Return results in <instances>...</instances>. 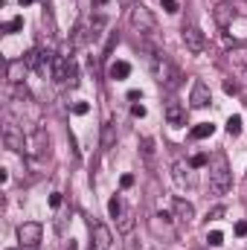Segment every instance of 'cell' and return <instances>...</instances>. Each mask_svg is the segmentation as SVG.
Here are the masks:
<instances>
[{"label": "cell", "instance_id": "6da1fadb", "mask_svg": "<svg viewBox=\"0 0 247 250\" xmlns=\"http://www.w3.org/2000/svg\"><path fill=\"white\" fill-rule=\"evenodd\" d=\"M145 53H148V67H151V76L157 79V84H160L163 90H178L181 82H184L181 70L169 62L163 53H154V50H145Z\"/></svg>", "mask_w": 247, "mask_h": 250}, {"label": "cell", "instance_id": "7a4b0ae2", "mask_svg": "<svg viewBox=\"0 0 247 250\" xmlns=\"http://www.w3.org/2000/svg\"><path fill=\"white\" fill-rule=\"evenodd\" d=\"M230 187H233V178H230L227 160H224V154H218L212 169H209V189H212V195H227Z\"/></svg>", "mask_w": 247, "mask_h": 250}, {"label": "cell", "instance_id": "3957f363", "mask_svg": "<svg viewBox=\"0 0 247 250\" xmlns=\"http://www.w3.org/2000/svg\"><path fill=\"white\" fill-rule=\"evenodd\" d=\"M131 26H134L140 35H154L157 21H154L151 9H145L143 3H137V6H131Z\"/></svg>", "mask_w": 247, "mask_h": 250}, {"label": "cell", "instance_id": "277c9868", "mask_svg": "<svg viewBox=\"0 0 247 250\" xmlns=\"http://www.w3.org/2000/svg\"><path fill=\"white\" fill-rule=\"evenodd\" d=\"M181 35H184V44H186V50H189L192 56L206 53V38H204V32H201L198 26H186V23H184Z\"/></svg>", "mask_w": 247, "mask_h": 250}, {"label": "cell", "instance_id": "5b68a950", "mask_svg": "<svg viewBox=\"0 0 247 250\" xmlns=\"http://www.w3.org/2000/svg\"><path fill=\"white\" fill-rule=\"evenodd\" d=\"M41 224L38 221H23L21 227H18V242H21V248H38V242H41Z\"/></svg>", "mask_w": 247, "mask_h": 250}, {"label": "cell", "instance_id": "8992f818", "mask_svg": "<svg viewBox=\"0 0 247 250\" xmlns=\"http://www.w3.org/2000/svg\"><path fill=\"white\" fill-rule=\"evenodd\" d=\"M26 151H29L32 157H47V154H50V137H47L44 128H35V131H32V137L26 140Z\"/></svg>", "mask_w": 247, "mask_h": 250}, {"label": "cell", "instance_id": "52a82bcc", "mask_svg": "<svg viewBox=\"0 0 247 250\" xmlns=\"http://www.w3.org/2000/svg\"><path fill=\"white\" fill-rule=\"evenodd\" d=\"M3 143H6L9 151H26V140H23L21 128L15 123H6V128H3Z\"/></svg>", "mask_w": 247, "mask_h": 250}, {"label": "cell", "instance_id": "ba28073f", "mask_svg": "<svg viewBox=\"0 0 247 250\" xmlns=\"http://www.w3.org/2000/svg\"><path fill=\"white\" fill-rule=\"evenodd\" d=\"M90 250H111V230H108L105 224H93Z\"/></svg>", "mask_w": 247, "mask_h": 250}, {"label": "cell", "instance_id": "9c48e42d", "mask_svg": "<svg viewBox=\"0 0 247 250\" xmlns=\"http://www.w3.org/2000/svg\"><path fill=\"white\" fill-rule=\"evenodd\" d=\"M189 102H192V108H206V105L212 102L209 87H206L204 82H195V84H192V96H189Z\"/></svg>", "mask_w": 247, "mask_h": 250}, {"label": "cell", "instance_id": "30bf717a", "mask_svg": "<svg viewBox=\"0 0 247 250\" xmlns=\"http://www.w3.org/2000/svg\"><path fill=\"white\" fill-rule=\"evenodd\" d=\"M212 15H215V23H218V26H230V23L236 21V6H233V3H218Z\"/></svg>", "mask_w": 247, "mask_h": 250}, {"label": "cell", "instance_id": "8fae6325", "mask_svg": "<svg viewBox=\"0 0 247 250\" xmlns=\"http://www.w3.org/2000/svg\"><path fill=\"white\" fill-rule=\"evenodd\" d=\"M172 209H175V218H178V221H184V224H189V221L195 218V207H192L189 201H184V198H175Z\"/></svg>", "mask_w": 247, "mask_h": 250}, {"label": "cell", "instance_id": "7c38bea8", "mask_svg": "<svg viewBox=\"0 0 247 250\" xmlns=\"http://www.w3.org/2000/svg\"><path fill=\"white\" fill-rule=\"evenodd\" d=\"M172 178H175V184L178 187H192V175H189V166H186L184 160H178L175 166H172Z\"/></svg>", "mask_w": 247, "mask_h": 250}, {"label": "cell", "instance_id": "4fadbf2b", "mask_svg": "<svg viewBox=\"0 0 247 250\" xmlns=\"http://www.w3.org/2000/svg\"><path fill=\"white\" fill-rule=\"evenodd\" d=\"M29 67L26 62L21 59V62H9V70H6V79L12 82V84H23V73H26Z\"/></svg>", "mask_w": 247, "mask_h": 250}, {"label": "cell", "instance_id": "5bb4252c", "mask_svg": "<svg viewBox=\"0 0 247 250\" xmlns=\"http://www.w3.org/2000/svg\"><path fill=\"white\" fill-rule=\"evenodd\" d=\"M166 120H169L172 125H184L186 123L184 105H181V102H169V105H166Z\"/></svg>", "mask_w": 247, "mask_h": 250}, {"label": "cell", "instance_id": "9a60e30c", "mask_svg": "<svg viewBox=\"0 0 247 250\" xmlns=\"http://www.w3.org/2000/svg\"><path fill=\"white\" fill-rule=\"evenodd\" d=\"M114 143H117V131H114V123L108 120L102 125V148L108 151V148H114Z\"/></svg>", "mask_w": 247, "mask_h": 250}, {"label": "cell", "instance_id": "2e32d148", "mask_svg": "<svg viewBox=\"0 0 247 250\" xmlns=\"http://www.w3.org/2000/svg\"><path fill=\"white\" fill-rule=\"evenodd\" d=\"M128 73H131V64L128 62H114L111 64V79H128Z\"/></svg>", "mask_w": 247, "mask_h": 250}, {"label": "cell", "instance_id": "e0dca14e", "mask_svg": "<svg viewBox=\"0 0 247 250\" xmlns=\"http://www.w3.org/2000/svg\"><path fill=\"white\" fill-rule=\"evenodd\" d=\"M41 59H44V53H41V50H29V53L23 56V62H26L29 70H41Z\"/></svg>", "mask_w": 247, "mask_h": 250}, {"label": "cell", "instance_id": "ac0fdd59", "mask_svg": "<svg viewBox=\"0 0 247 250\" xmlns=\"http://www.w3.org/2000/svg\"><path fill=\"white\" fill-rule=\"evenodd\" d=\"M215 131V125L212 123H201V125H195L192 128V140H204V137H209Z\"/></svg>", "mask_w": 247, "mask_h": 250}, {"label": "cell", "instance_id": "d6986e66", "mask_svg": "<svg viewBox=\"0 0 247 250\" xmlns=\"http://www.w3.org/2000/svg\"><path fill=\"white\" fill-rule=\"evenodd\" d=\"M102 29H105V18L99 15V18L90 23V32H87V38H90V41H99V38H102Z\"/></svg>", "mask_w": 247, "mask_h": 250}, {"label": "cell", "instance_id": "ffe728a7", "mask_svg": "<svg viewBox=\"0 0 247 250\" xmlns=\"http://www.w3.org/2000/svg\"><path fill=\"white\" fill-rule=\"evenodd\" d=\"M120 230H123V233H131V230H134V209H123V215H120Z\"/></svg>", "mask_w": 247, "mask_h": 250}, {"label": "cell", "instance_id": "44dd1931", "mask_svg": "<svg viewBox=\"0 0 247 250\" xmlns=\"http://www.w3.org/2000/svg\"><path fill=\"white\" fill-rule=\"evenodd\" d=\"M123 201H120V195H114V198H111V201H108V212H111V215H114V218H120V215H123Z\"/></svg>", "mask_w": 247, "mask_h": 250}, {"label": "cell", "instance_id": "7402d4cb", "mask_svg": "<svg viewBox=\"0 0 247 250\" xmlns=\"http://www.w3.org/2000/svg\"><path fill=\"white\" fill-rule=\"evenodd\" d=\"M227 134L230 137H239L242 134V117H230L227 120Z\"/></svg>", "mask_w": 247, "mask_h": 250}, {"label": "cell", "instance_id": "603a6c76", "mask_svg": "<svg viewBox=\"0 0 247 250\" xmlns=\"http://www.w3.org/2000/svg\"><path fill=\"white\" fill-rule=\"evenodd\" d=\"M206 242H209L212 248H218V245H224V236H221V233L215 230V233H209V236H206Z\"/></svg>", "mask_w": 247, "mask_h": 250}, {"label": "cell", "instance_id": "cb8c5ba5", "mask_svg": "<svg viewBox=\"0 0 247 250\" xmlns=\"http://www.w3.org/2000/svg\"><path fill=\"white\" fill-rule=\"evenodd\" d=\"M143 154H145V160L151 163V157H154V148H151V140H143Z\"/></svg>", "mask_w": 247, "mask_h": 250}, {"label": "cell", "instance_id": "d4e9b609", "mask_svg": "<svg viewBox=\"0 0 247 250\" xmlns=\"http://www.w3.org/2000/svg\"><path fill=\"white\" fill-rule=\"evenodd\" d=\"M21 26H23V18H15V21L6 23V32H15V29H21Z\"/></svg>", "mask_w": 247, "mask_h": 250}, {"label": "cell", "instance_id": "484cf974", "mask_svg": "<svg viewBox=\"0 0 247 250\" xmlns=\"http://www.w3.org/2000/svg\"><path fill=\"white\" fill-rule=\"evenodd\" d=\"M87 111H90V105H87V102H76V105H73V114H79V117H82V114H87Z\"/></svg>", "mask_w": 247, "mask_h": 250}, {"label": "cell", "instance_id": "4316f807", "mask_svg": "<svg viewBox=\"0 0 247 250\" xmlns=\"http://www.w3.org/2000/svg\"><path fill=\"white\" fill-rule=\"evenodd\" d=\"M131 114H134L137 120H143V117H145V108H143L140 102H134V105H131Z\"/></svg>", "mask_w": 247, "mask_h": 250}, {"label": "cell", "instance_id": "83f0119b", "mask_svg": "<svg viewBox=\"0 0 247 250\" xmlns=\"http://www.w3.org/2000/svg\"><path fill=\"white\" fill-rule=\"evenodd\" d=\"M206 160H209L206 154H195V157H192V166H195V169H201V166H206Z\"/></svg>", "mask_w": 247, "mask_h": 250}, {"label": "cell", "instance_id": "f1b7e54d", "mask_svg": "<svg viewBox=\"0 0 247 250\" xmlns=\"http://www.w3.org/2000/svg\"><path fill=\"white\" fill-rule=\"evenodd\" d=\"M15 96H18V99H29V90H26L23 84H15Z\"/></svg>", "mask_w": 247, "mask_h": 250}, {"label": "cell", "instance_id": "f546056e", "mask_svg": "<svg viewBox=\"0 0 247 250\" xmlns=\"http://www.w3.org/2000/svg\"><path fill=\"white\" fill-rule=\"evenodd\" d=\"M166 12H178V0H160Z\"/></svg>", "mask_w": 247, "mask_h": 250}, {"label": "cell", "instance_id": "4dcf8cb0", "mask_svg": "<svg viewBox=\"0 0 247 250\" xmlns=\"http://www.w3.org/2000/svg\"><path fill=\"white\" fill-rule=\"evenodd\" d=\"M236 236H247V221H239L236 224Z\"/></svg>", "mask_w": 247, "mask_h": 250}, {"label": "cell", "instance_id": "1f68e13d", "mask_svg": "<svg viewBox=\"0 0 247 250\" xmlns=\"http://www.w3.org/2000/svg\"><path fill=\"white\" fill-rule=\"evenodd\" d=\"M224 90H227V93H239V84H236V82H224Z\"/></svg>", "mask_w": 247, "mask_h": 250}, {"label": "cell", "instance_id": "d6a6232c", "mask_svg": "<svg viewBox=\"0 0 247 250\" xmlns=\"http://www.w3.org/2000/svg\"><path fill=\"white\" fill-rule=\"evenodd\" d=\"M50 204H53V207H59V204H62V195H59V192H53V195H50Z\"/></svg>", "mask_w": 247, "mask_h": 250}, {"label": "cell", "instance_id": "836d02e7", "mask_svg": "<svg viewBox=\"0 0 247 250\" xmlns=\"http://www.w3.org/2000/svg\"><path fill=\"white\" fill-rule=\"evenodd\" d=\"M221 215H224V209H221V207H215V209H212V212H209L206 218H221Z\"/></svg>", "mask_w": 247, "mask_h": 250}, {"label": "cell", "instance_id": "e575fe53", "mask_svg": "<svg viewBox=\"0 0 247 250\" xmlns=\"http://www.w3.org/2000/svg\"><path fill=\"white\" fill-rule=\"evenodd\" d=\"M131 184H134V178H131V175H123V187L128 189V187H131Z\"/></svg>", "mask_w": 247, "mask_h": 250}, {"label": "cell", "instance_id": "d590c367", "mask_svg": "<svg viewBox=\"0 0 247 250\" xmlns=\"http://www.w3.org/2000/svg\"><path fill=\"white\" fill-rule=\"evenodd\" d=\"M123 6H137V0H120Z\"/></svg>", "mask_w": 247, "mask_h": 250}, {"label": "cell", "instance_id": "8d00e7d4", "mask_svg": "<svg viewBox=\"0 0 247 250\" xmlns=\"http://www.w3.org/2000/svg\"><path fill=\"white\" fill-rule=\"evenodd\" d=\"M23 250H38V248H23Z\"/></svg>", "mask_w": 247, "mask_h": 250}, {"label": "cell", "instance_id": "74e56055", "mask_svg": "<svg viewBox=\"0 0 247 250\" xmlns=\"http://www.w3.org/2000/svg\"><path fill=\"white\" fill-rule=\"evenodd\" d=\"M99 3H108V0H99Z\"/></svg>", "mask_w": 247, "mask_h": 250}]
</instances>
